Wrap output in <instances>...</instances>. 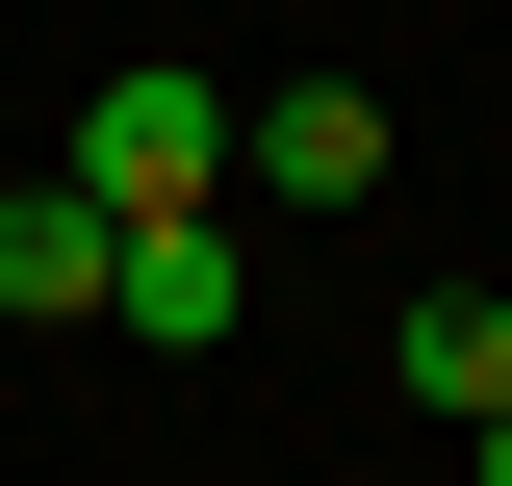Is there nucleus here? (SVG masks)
<instances>
[{"instance_id": "f257e3e1", "label": "nucleus", "mask_w": 512, "mask_h": 486, "mask_svg": "<svg viewBox=\"0 0 512 486\" xmlns=\"http://www.w3.org/2000/svg\"><path fill=\"white\" fill-rule=\"evenodd\" d=\"M77 205H103V231H180V205H231V103H205L180 52H128L103 103H77V154H52Z\"/></svg>"}, {"instance_id": "7ed1b4c3", "label": "nucleus", "mask_w": 512, "mask_h": 486, "mask_svg": "<svg viewBox=\"0 0 512 486\" xmlns=\"http://www.w3.org/2000/svg\"><path fill=\"white\" fill-rule=\"evenodd\" d=\"M384 384H410L436 435H487V410H512V307H487V282H410V307H384Z\"/></svg>"}, {"instance_id": "20e7f679", "label": "nucleus", "mask_w": 512, "mask_h": 486, "mask_svg": "<svg viewBox=\"0 0 512 486\" xmlns=\"http://www.w3.org/2000/svg\"><path fill=\"white\" fill-rule=\"evenodd\" d=\"M103 282H128V231H103V205H77V180H0V307H26V333H77Z\"/></svg>"}, {"instance_id": "39448f33", "label": "nucleus", "mask_w": 512, "mask_h": 486, "mask_svg": "<svg viewBox=\"0 0 512 486\" xmlns=\"http://www.w3.org/2000/svg\"><path fill=\"white\" fill-rule=\"evenodd\" d=\"M103 307H128V333H231V205H180V231H128V282H103Z\"/></svg>"}, {"instance_id": "f03ea898", "label": "nucleus", "mask_w": 512, "mask_h": 486, "mask_svg": "<svg viewBox=\"0 0 512 486\" xmlns=\"http://www.w3.org/2000/svg\"><path fill=\"white\" fill-rule=\"evenodd\" d=\"M384 154H410V128H384L359 77H282V103H231V180H256V205H359Z\"/></svg>"}, {"instance_id": "423d86ee", "label": "nucleus", "mask_w": 512, "mask_h": 486, "mask_svg": "<svg viewBox=\"0 0 512 486\" xmlns=\"http://www.w3.org/2000/svg\"><path fill=\"white\" fill-rule=\"evenodd\" d=\"M461 461H487V486H512V410H487V435H461Z\"/></svg>"}]
</instances>
